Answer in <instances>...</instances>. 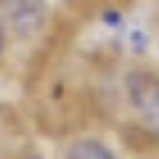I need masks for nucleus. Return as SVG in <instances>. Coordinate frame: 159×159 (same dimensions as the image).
<instances>
[{"label":"nucleus","mask_w":159,"mask_h":159,"mask_svg":"<svg viewBox=\"0 0 159 159\" xmlns=\"http://www.w3.org/2000/svg\"><path fill=\"white\" fill-rule=\"evenodd\" d=\"M122 93L138 133L159 148V72L157 69L127 72L122 80Z\"/></svg>","instance_id":"obj_1"},{"label":"nucleus","mask_w":159,"mask_h":159,"mask_svg":"<svg viewBox=\"0 0 159 159\" xmlns=\"http://www.w3.org/2000/svg\"><path fill=\"white\" fill-rule=\"evenodd\" d=\"M8 19L19 32H32L43 21V3L40 0H8Z\"/></svg>","instance_id":"obj_2"},{"label":"nucleus","mask_w":159,"mask_h":159,"mask_svg":"<svg viewBox=\"0 0 159 159\" xmlns=\"http://www.w3.org/2000/svg\"><path fill=\"white\" fill-rule=\"evenodd\" d=\"M64 159H122V157H119L109 143H103L101 138L85 135V138H74V141L69 143Z\"/></svg>","instance_id":"obj_3"},{"label":"nucleus","mask_w":159,"mask_h":159,"mask_svg":"<svg viewBox=\"0 0 159 159\" xmlns=\"http://www.w3.org/2000/svg\"><path fill=\"white\" fill-rule=\"evenodd\" d=\"M19 159H43L40 154H24V157H19Z\"/></svg>","instance_id":"obj_4"},{"label":"nucleus","mask_w":159,"mask_h":159,"mask_svg":"<svg viewBox=\"0 0 159 159\" xmlns=\"http://www.w3.org/2000/svg\"><path fill=\"white\" fill-rule=\"evenodd\" d=\"M0 53H3V27H0Z\"/></svg>","instance_id":"obj_5"}]
</instances>
